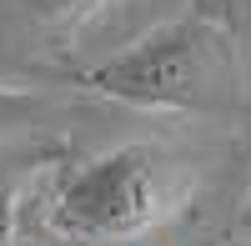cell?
Returning <instances> with one entry per match:
<instances>
[{"instance_id":"cell-1","label":"cell","mask_w":251,"mask_h":246,"mask_svg":"<svg viewBox=\"0 0 251 246\" xmlns=\"http://www.w3.org/2000/svg\"><path fill=\"white\" fill-rule=\"evenodd\" d=\"M186 171L161 146H111L91 156L50 206V231L86 246H121L136 241L181 206Z\"/></svg>"},{"instance_id":"cell-2","label":"cell","mask_w":251,"mask_h":246,"mask_svg":"<svg viewBox=\"0 0 251 246\" xmlns=\"http://www.w3.org/2000/svg\"><path fill=\"white\" fill-rule=\"evenodd\" d=\"M221 35L206 20H171L141 35L131 50L111 55L106 66H96L86 86L141 111H201L221 80Z\"/></svg>"},{"instance_id":"cell-3","label":"cell","mask_w":251,"mask_h":246,"mask_svg":"<svg viewBox=\"0 0 251 246\" xmlns=\"http://www.w3.org/2000/svg\"><path fill=\"white\" fill-rule=\"evenodd\" d=\"M30 171H35V161H25V166H5L0 161V246H15V201L25 191Z\"/></svg>"},{"instance_id":"cell-4","label":"cell","mask_w":251,"mask_h":246,"mask_svg":"<svg viewBox=\"0 0 251 246\" xmlns=\"http://www.w3.org/2000/svg\"><path fill=\"white\" fill-rule=\"evenodd\" d=\"M35 20H46V25H71V20H80L86 10H96L100 0H20Z\"/></svg>"},{"instance_id":"cell-5","label":"cell","mask_w":251,"mask_h":246,"mask_svg":"<svg viewBox=\"0 0 251 246\" xmlns=\"http://www.w3.org/2000/svg\"><path fill=\"white\" fill-rule=\"evenodd\" d=\"M35 111H40V96L20 91V86H0V131H5V126H20V121L35 116Z\"/></svg>"},{"instance_id":"cell-6","label":"cell","mask_w":251,"mask_h":246,"mask_svg":"<svg viewBox=\"0 0 251 246\" xmlns=\"http://www.w3.org/2000/svg\"><path fill=\"white\" fill-rule=\"evenodd\" d=\"M236 231H241V236L251 241V196H246V211H241V226H236Z\"/></svg>"}]
</instances>
